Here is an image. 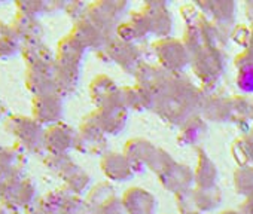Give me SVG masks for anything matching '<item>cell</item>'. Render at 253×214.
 <instances>
[{
    "label": "cell",
    "instance_id": "cell-1",
    "mask_svg": "<svg viewBox=\"0 0 253 214\" xmlns=\"http://www.w3.org/2000/svg\"><path fill=\"white\" fill-rule=\"evenodd\" d=\"M204 95L188 77L173 74L166 88L154 98L152 109L173 127H182L203 109Z\"/></svg>",
    "mask_w": 253,
    "mask_h": 214
},
{
    "label": "cell",
    "instance_id": "cell-21",
    "mask_svg": "<svg viewBox=\"0 0 253 214\" xmlns=\"http://www.w3.org/2000/svg\"><path fill=\"white\" fill-rule=\"evenodd\" d=\"M21 58L27 69L55 67V52L43 40L23 43Z\"/></svg>",
    "mask_w": 253,
    "mask_h": 214
},
{
    "label": "cell",
    "instance_id": "cell-28",
    "mask_svg": "<svg viewBox=\"0 0 253 214\" xmlns=\"http://www.w3.org/2000/svg\"><path fill=\"white\" fill-rule=\"evenodd\" d=\"M23 42L12 29L11 23L0 20V60L8 61L17 55H21Z\"/></svg>",
    "mask_w": 253,
    "mask_h": 214
},
{
    "label": "cell",
    "instance_id": "cell-35",
    "mask_svg": "<svg viewBox=\"0 0 253 214\" xmlns=\"http://www.w3.org/2000/svg\"><path fill=\"white\" fill-rule=\"evenodd\" d=\"M72 193L67 189H54L39 198V204L43 210V214H61L63 208Z\"/></svg>",
    "mask_w": 253,
    "mask_h": 214
},
{
    "label": "cell",
    "instance_id": "cell-47",
    "mask_svg": "<svg viewBox=\"0 0 253 214\" xmlns=\"http://www.w3.org/2000/svg\"><path fill=\"white\" fill-rule=\"evenodd\" d=\"M24 214H43V210L39 204V199H36L30 207H27L24 210Z\"/></svg>",
    "mask_w": 253,
    "mask_h": 214
},
{
    "label": "cell",
    "instance_id": "cell-34",
    "mask_svg": "<svg viewBox=\"0 0 253 214\" xmlns=\"http://www.w3.org/2000/svg\"><path fill=\"white\" fill-rule=\"evenodd\" d=\"M237 86L243 94H253V63L246 57L244 52L237 55Z\"/></svg>",
    "mask_w": 253,
    "mask_h": 214
},
{
    "label": "cell",
    "instance_id": "cell-3",
    "mask_svg": "<svg viewBox=\"0 0 253 214\" xmlns=\"http://www.w3.org/2000/svg\"><path fill=\"white\" fill-rule=\"evenodd\" d=\"M5 130L15 139V143L26 153H41L43 149L45 127L41 125L33 116L9 115L6 118Z\"/></svg>",
    "mask_w": 253,
    "mask_h": 214
},
{
    "label": "cell",
    "instance_id": "cell-31",
    "mask_svg": "<svg viewBox=\"0 0 253 214\" xmlns=\"http://www.w3.org/2000/svg\"><path fill=\"white\" fill-rule=\"evenodd\" d=\"M207 134V124L200 116H194L182 125L177 142L182 146H197Z\"/></svg>",
    "mask_w": 253,
    "mask_h": 214
},
{
    "label": "cell",
    "instance_id": "cell-43",
    "mask_svg": "<svg viewBox=\"0 0 253 214\" xmlns=\"http://www.w3.org/2000/svg\"><path fill=\"white\" fill-rule=\"evenodd\" d=\"M86 9H88V5H86V3H82V2H69V3H66V6H64L66 14H67L75 23H78V21H81V20L85 18Z\"/></svg>",
    "mask_w": 253,
    "mask_h": 214
},
{
    "label": "cell",
    "instance_id": "cell-36",
    "mask_svg": "<svg viewBox=\"0 0 253 214\" xmlns=\"http://www.w3.org/2000/svg\"><path fill=\"white\" fill-rule=\"evenodd\" d=\"M113 198H116L115 195V187L109 183V181H103L98 183L97 186H94L88 195H86V202L91 207V210H97L101 205H104L106 202L112 201Z\"/></svg>",
    "mask_w": 253,
    "mask_h": 214
},
{
    "label": "cell",
    "instance_id": "cell-29",
    "mask_svg": "<svg viewBox=\"0 0 253 214\" xmlns=\"http://www.w3.org/2000/svg\"><path fill=\"white\" fill-rule=\"evenodd\" d=\"M119 97L122 104L126 107V110H145L152 109L154 106V97L142 89L139 85L119 88Z\"/></svg>",
    "mask_w": 253,
    "mask_h": 214
},
{
    "label": "cell",
    "instance_id": "cell-18",
    "mask_svg": "<svg viewBox=\"0 0 253 214\" xmlns=\"http://www.w3.org/2000/svg\"><path fill=\"white\" fill-rule=\"evenodd\" d=\"M70 35L73 37H76L86 49H94L97 52H101L109 45V42L113 39V37L107 36L104 32H101L95 24H92L86 18L75 23Z\"/></svg>",
    "mask_w": 253,
    "mask_h": 214
},
{
    "label": "cell",
    "instance_id": "cell-44",
    "mask_svg": "<svg viewBox=\"0 0 253 214\" xmlns=\"http://www.w3.org/2000/svg\"><path fill=\"white\" fill-rule=\"evenodd\" d=\"M231 36H232V39H234L238 45L247 48L249 40H250V27H244V26L235 27V29L232 30Z\"/></svg>",
    "mask_w": 253,
    "mask_h": 214
},
{
    "label": "cell",
    "instance_id": "cell-9",
    "mask_svg": "<svg viewBox=\"0 0 253 214\" xmlns=\"http://www.w3.org/2000/svg\"><path fill=\"white\" fill-rule=\"evenodd\" d=\"M36 195L38 192L35 183L24 174H17L9 178L3 187L2 195H0V202L12 210L24 211L36 201Z\"/></svg>",
    "mask_w": 253,
    "mask_h": 214
},
{
    "label": "cell",
    "instance_id": "cell-37",
    "mask_svg": "<svg viewBox=\"0 0 253 214\" xmlns=\"http://www.w3.org/2000/svg\"><path fill=\"white\" fill-rule=\"evenodd\" d=\"M235 192L244 198L253 196V165L238 167L234 173Z\"/></svg>",
    "mask_w": 253,
    "mask_h": 214
},
{
    "label": "cell",
    "instance_id": "cell-26",
    "mask_svg": "<svg viewBox=\"0 0 253 214\" xmlns=\"http://www.w3.org/2000/svg\"><path fill=\"white\" fill-rule=\"evenodd\" d=\"M197 168L194 170L195 187H213L217 181V167L204 149H197Z\"/></svg>",
    "mask_w": 253,
    "mask_h": 214
},
{
    "label": "cell",
    "instance_id": "cell-20",
    "mask_svg": "<svg viewBox=\"0 0 253 214\" xmlns=\"http://www.w3.org/2000/svg\"><path fill=\"white\" fill-rule=\"evenodd\" d=\"M24 83L27 91L36 97L48 92H57L55 89V67H36L27 69Z\"/></svg>",
    "mask_w": 253,
    "mask_h": 214
},
{
    "label": "cell",
    "instance_id": "cell-49",
    "mask_svg": "<svg viewBox=\"0 0 253 214\" xmlns=\"http://www.w3.org/2000/svg\"><path fill=\"white\" fill-rule=\"evenodd\" d=\"M0 214H20V211L12 210V208L6 207V205H3V204H0Z\"/></svg>",
    "mask_w": 253,
    "mask_h": 214
},
{
    "label": "cell",
    "instance_id": "cell-5",
    "mask_svg": "<svg viewBox=\"0 0 253 214\" xmlns=\"http://www.w3.org/2000/svg\"><path fill=\"white\" fill-rule=\"evenodd\" d=\"M106 136L119 134L128 119V110L122 104L119 91L110 97L106 103L95 107V110L86 115Z\"/></svg>",
    "mask_w": 253,
    "mask_h": 214
},
{
    "label": "cell",
    "instance_id": "cell-11",
    "mask_svg": "<svg viewBox=\"0 0 253 214\" xmlns=\"http://www.w3.org/2000/svg\"><path fill=\"white\" fill-rule=\"evenodd\" d=\"M76 143L78 130L63 121L45 128L43 149L49 155H69L70 150L76 149Z\"/></svg>",
    "mask_w": 253,
    "mask_h": 214
},
{
    "label": "cell",
    "instance_id": "cell-24",
    "mask_svg": "<svg viewBox=\"0 0 253 214\" xmlns=\"http://www.w3.org/2000/svg\"><path fill=\"white\" fill-rule=\"evenodd\" d=\"M86 48L70 33L60 39L55 49V61L70 66H82Z\"/></svg>",
    "mask_w": 253,
    "mask_h": 214
},
{
    "label": "cell",
    "instance_id": "cell-14",
    "mask_svg": "<svg viewBox=\"0 0 253 214\" xmlns=\"http://www.w3.org/2000/svg\"><path fill=\"white\" fill-rule=\"evenodd\" d=\"M197 8L204 17H209L220 30L229 35V30L235 21V3L231 0H209V2H197Z\"/></svg>",
    "mask_w": 253,
    "mask_h": 214
},
{
    "label": "cell",
    "instance_id": "cell-38",
    "mask_svg": "<svg viewBox=\"0 0 253 214\" xmlns=\"http://www.w3.org/2000/svg\"><path fill=\"white\" fill-rule=\"evenodd\" d=\"M252 121V98L247 95L231 97V122Z\"/></svg>",
    "mask_w": 253,
    "mask_h": 214
},
{
    "label": "cell",
    "instance_id": "cell-19",
    "mask_svg": "<svg viewBox=\"0 0 253 214\" xmlns=\"http://www.w3.org/2000/svg\"><path fill=\"white\" fill-rule=\"evenodd\" d=\"M100 168L103 174L113 181H126L136 174L131 162L124 152H106L100 159Z\"/></svg>",
    "mask_w": 253,
    "mask_h": 214
},
{
    "label": "cell",
    "instance_id": "cell-12",
    "mask_svg": "<svg viewBox=\"0 0 253 214\" xmlns=\"http://www.w3.org/2000/svg\"><path fill=\"white\" fill-rule=\"evenodd\" d=\"M76 150L89 156H97V155L103 156L106 152H109L107 136L88 116H85L79 125Z\"/></svg>",
    "mask_w": 253,
    "mask_h": 214
},
{
    "label": "cell",
    "instance_id": "cell-54",
    "mask_svg": "<svg viewBox=\"0 0 253 214\" xmlns=\"http://www.w3.org/2000/svg\"><path fill=\"white\" fill-rule=\"evenodd\" d=\"M252 121H253V98H252Z\"/></svg>",
    "mask_w": 253,
    "mask_h": 214
},
{
    "label": "cell",
    "instance_id": "cell-55",
    "mask_svg": "<svg viewBox=\"0 0 253 214\" xmlns=\"http://www.w3.org/2000/svg\"><path fill=\"white\" fill-rule=\"evenodd\" d=\"M250 32L253 33V23H252V26H250Z\"/></svg>",
    "mask_w": 253,
    "mask_h": 214
},
{
    "label": "cell",
    "instance_id": "cell-23",
    "mask_svg": "<svg viewBox=\"0 0 253 214\" xmlns=\"http://www.w3.org/2000/svg\"><path fill=\"white\" fill-rule=\"evenodd\" d=\"M11 26L23 43L43 40L45 30H43V26L41 24L39 18H35V17L26 15L21 12H15Z\"/></svg>",
    "mask_w": 253,
    "mask_h": 214
},
{
    "label": "cell",
    "instance_id": "cell-30",
    "mask_svg": "<svg viewBox=\"0 0 253 214\" xmlns=\"http://www.w3.org/2000/svg\"><path fill=\"white\" fill-rule=\"evenodd\" d=\"M118 91H119V86L107 74H98L89 83V97H91V101L94 103L95 107L106 103Z\"/></svg>",
    "mask_w": 253,
    "mask_h": 214
},
{
    "label": "cell",
    "instance_id": "cell-42",
    "mask_svg": "<svg viewBox=\"0 0 253 214\" xmlns=\"http://www.w3.org/2000/svg\"><path fill=\"white\" fill-rule=\"evenodd\" d=\"M176 202H177V208L180 211V214L183 213H191L195 211V205H194V189L177 193L176 195Z\"/></svg>",
    "mask_w": 253,
    "mask_h": 214
},
{
    "label": "cell",
    "instance_id": "cell-7",
    "mask_svg": "<svg viewBox=\"0 0 253 214\" xmlns=\"http://www.w3.org/2000/svg\"><path fill=\"white\" fill-rule=\"evenodd\" d=\"M154 52L160 66L173 74H180L191 64V54L183 40L179 39H160L154 43Z\"/></svg>",
    "mask_w": 253,
    "mask_h": 214
},
{
    "label": "cell",
    "instance_id": "cell-22",
    "mask_svg": "<svg viewBox=\"0 0 253 214\" xmlns=\"http://www.w3.org/2000/svg\"><path fill=\"white\" fill-rule=\"evenodd\" d=\"M158 147L146 139H131L124 147V155L128 158L136 173H142L148 168V164Z\"/></svg>",
    "mask_w": 253,
    "mask_h": 214
},
{
    "label": "cell",
    "instance_id": "cell-50",
    "mask_svg": "<svg viewBox=\"0 0 253 214\" xmlns=\"http://www.w3.org/2000/svg\"><path fill=\"white\" fill-rule=\"evenodd\" d=\"M246 15L249 17V20L253 21V2L246 3Z\"/></svg>",
    "mask_w": 253,
    "mask_h": 214
},
{
    "label": "cell",
    "instance_id": "cell-13",
    "mask_svg": "<svg viewBox=\"0 0 253 214\" xmlns=\"http://www.w3.org/2000/svg\"><path fill=\"white\" fill-rule=\"evenodd\" d=\"M140 11L146 17L151 35L160 39L170 37V33L173 29V20H171V14L166 2L152 0V2L145 3Z\"/></svg>",
    "mask_w": 253,
    "mask_h": 214
},
{
    "label": "cell",
    "instance_id": "cell-4",
    "mask_svg": "<svg viewBox=\"0 0 253 214\" xmlns=\"http://www.w3.org/2000/svg\"><path fill=\"white\" fill-rule=\"evenodd\" d=\"M191 66L195 76L203 83V88L213 89L225 71V51L206 45L191 55Z\"/></svg>",
    "mask_w": 253,
    "mask_h": 214
},
{
    "label": "cell",
    "instance_id": "cell-32",
    "mask_svg": "<svg viewBox=\"0 0 253 214\" xmlns=\"http://www.w3.org/2000/svg\"><path fill=\"white\" fill-rule=\"evenodd\" d=\"M222 202V190L219 186L213 187H194V205L195 211L207 213L216 210Z\"/></svg>",
    "mask_w": 253,
    "mask_h": 214
},
{
    "label": "cell",
    "instance_id": "cell-25",
    "mask_svg": "<svg viewBox=\"0 0 253 214\" xmlns=\"http://www.w3.org/2000/svg\"><path fill=\"white\" fill-rule=\"evenodd\" d=\"M82 66L61 64L55 61V89L61 97L73 94L81 79Z\"/></svg>",
    "mask_w": 253,
    "mask_h": 214
},
{
    "label": "cell",
    "instance_id": "cell-10",
    "mask_svg": "<svg viewBox=\"0 0 253 214\" xmlns=\"http://www.w3.org/2000/svg\"><path fill=\"white\" fill-rule=\"evenodd\" d=\"M64 115V97L48 92L32 98V116L45 128L61 122Z\"/></svg>",
    "mask_w": 253,
    "mask_h": 214
},
{
    "label": "cell",
    "instance_id": "cell-16",
    "mask_svg": "<svg viewBox=\"0 0 253 214\" xmlns=\"http://www.w3.org/2000/svg\"><path fill=\"white\" fill-rule=\"evenodd\" d=\"M173 77V73L163 69L160 64H146L143 63L140 69L136 73V85H139L142 89H145L148 94H151L154 98L166 88V85Z\"/></svg>",
    "mask_w": 253,
    "mask_h": 214
},
{
    "label": "cell",
    "instance_id": "cell-41",
    "mask_svg": "<svg viewBox=\"0 0 253 214\" xmlns=\"http://www.w3.org/2000/svg\"><path fill=\"white\" fill-rule=\"evenodd\" d=\"M231 152H232V156L235 159V162L238 164V167H243V165H250V158H249V152H247V147H246V143L244 140H235L232 147H231Z\"/></svg>",
    "mask_w": 253,
    "mask_h": 214
},
{
    "label": "cell",
    "instance_id": "cell-51",
    "mask_svg": "<svg viewBox=\"0 0 253 214\" xmlns=\"http://www.w3.org/2000/svg\"><path fill=\"white\" fill-rule=\"evenodd\" d=\"M243 140L247 143V144H253V125H252V128H250V131L243 137Z\"/></svg>",
    "mask_w": 253,
    "mask_h": 214
},
{
    "label": "cell",
    "instance_id": "cell-6",
    "mask_svg": "<svg viewBox=\"0 0 253 214\" xmlns=\"http://www.w3.org/2000/svg\"><path fill=\"white\" fill-rule=\"evenodd\" d=\"M128 3L121 0H101L88 5L85 18L95 24L107 36L115 37L116 29L121 24V18L125 14Z\"/></svg>",
    "mask_w": 253,
    "mask_h": 214
},
{
    "label": "cell",
    "instance_id": "cell-52",
    "mask_svg": "<svg viewBox=\"0 0 253 214\" xmlns=\"http://www.w3.org/2000/svg\"><path fill=\"white\" fill-rule=\"evenodd\" d=\"M220 214H241L238 210H226V211H222Z\"/></svg>",
    "mask_w": 253,
    "mask_h": 214
},
{
    "label": "cell",
    "instance_id": "cell-39",
    "mask_svg": "<svg viewBox=\"0 0 253 214\" xmlns=\"http://www.w3.org/2000/svg\"><path fill=\"white\" fill-rule=\"evenodd\" d=\"M174 162V159L171 158V155L169 153V152H166V150H163V149H157L155 150V153L152 155V158H151V161H149V164H148V168L151 170V171H154L157 176H160V174H163L171 164Z\"/></svg>",
    "mask_w": 253,
    "mask_h": 214
},
{
    "label": "cell",
    "instance_id": "cell-40",
    "mask_svg": "<svg viewBox=\"0 0 253 214\" xmlns=\"http://www.w3.org/2000/svg\"><path fill=\"white\" fill-rule=\"evenodd\" d=\"M61 214H92V210L88 205L86 199H82L76 195H70Z\"/></svg>",
    "mask_w": 253,
    "mask_h": 214
},
{
    "label": "cell",
    "instance_id": "cell-27",
    "mask_svg": "<svg viewBox=\"0 0 253 214\" xmlns=\"http://www.w3.org/2000/svg\"><path fill=\"white\" fill-rule=\"evenodd\" d=\"M204 118L213 122H228L231 121V97L222 95H204L203 103Z\"/></svg>",
    "mask_w": 253,
    "mask_h": 214
},
{
    "label": "cell",
    "instance_id": "cell-48",
    "mask_svg": "<svg viewBox=\"0 0 253 214\" xmlns=\"http://www.w3.org/2000/svg\"><path fill=\"white\" fill-rule=\"evenodd\" d=\"M9 115L11 113L8 112V106L2 100H0V122H5Z\"/></svg>",
    "mask_w": 253,
    "mask_h": 214
},
{
    "label": "cell",
    "instance_id": "cell-45",
    "mask_svg": "<svg viewBox=\"0 0 253 214\" xmlns=\"http://www.w3.org/2000/svg\"><path fill=\"white\" fill-rule=\"evenodd\" d=\"M17 174H23V173H17V171H9V170H5V168H0V195H2V190L6 186V183L9 181V178H12Z\"/></svg>",
    "mask_w": 253,
    "mask_h": 214
},
{
    "label": "cell",
    "instance_id": "cell-8",
    "mask_svg": "<svg viewBox=\"0 0 253 214\" xmlns=\"http://www.w3.org/2000/svg\"><path fill=\"white\" fill-rule=\"evenodd\" d=\"M98 55H103L106 61L116 63L124 71L134 76L143 64V51L136 43H126L116 37H113Z\"/></svg>",
    "mask_w": 253,
    "mask_h": 214
},
{
    "label": "cell",
    "instance_id": "cell-53",
    "mask_svg": "<svg viewBox=\"0 0 253 214\" xmlns=\"http://www.w3.org/2000/svg\"><path fill=\"white\" fill-rule=\"evenodd\" d=\"M183 214H201V213H198V211H191V213H183Z\"/></svg>",
    "mask_w": 253,
    "mask_h": 214
},
{
    "label": "cell",
    "instance_id": "cell-2",
    "mask_svg": "<svg viewBox=\"0 0 253 214\" xmlns=\"http://www.w3.org/2000/svg\"><path fill=\"white\" fill-rule=\"evenodd\" d=\"M43 164L48 171L63 180L64 189H67L72 195L81 196L88 190L91 177L70 158V155L46 153L43 158Z\"/></svg>",
    "mask_w": 253,
    "mask_h": 214
},
{
    "label": "cell",
    "instance_id": "cell-46",
    "mask_svg": "<svg viewBox=\"0 0 253 214\" xmlns=\"http://www.w3.org/2000/svg\"><path fill=\"white\" fill-rule=\"evenodd\" d=\"M238 211H240L241 214H253V196L244 198V201L241 202Z\"/></svg>",
    "mask_w": 253,
    "mask_h": 214
},
{
    "label": "cell",
    "instance_id": "cell-17",
    "mask_svg": "<svg viewBox=\"0 0 253 214\" xmlns=\"http://www.w3.org/2000/svg\"><path fill=\"white\" fill-rule=\"evenodd\" d=\"M121 199L126 214H157L158 201L143 187H130Z\"/></svg>",
    "mask_w": 253,
    "mask_h": 214
},
{
    "label": "cell",
    "instance_id": "cell-15",
    "mask_svg": "<svg viewBox=\"0 0 253 214\" xmlns=\"http://www.w3.org/2000/svg\"><path fill=\"white\" fill-rule=\"evenodd\" d=\"M158 180L166 190H170L174 195L191 190L194 189V184H195L194 170L176 161L163 174L158 176Z\"/></svg>",
    "mask_w": 253,
    "mask_h": 214
},
{
    "label": "cell",
    "instance_id": "cell-33",
    "mask_svg": "<svg viewBox=\"0 0 253 214\" xmlns=\"http://www.w3.org/2000/svg\"><path fill=\"white\" fill-rule=\"evenodd\" d=\"M66 3L60 2H43V0H18L15 2L17 12L39 18L41 15L57 12L58 9H64Z\"/></svg>",
    "mask_w": 253,
    "mask_h": 214
}]
</instances>
